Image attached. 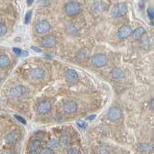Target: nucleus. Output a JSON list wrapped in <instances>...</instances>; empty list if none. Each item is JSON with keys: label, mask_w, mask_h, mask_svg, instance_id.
I'll list each match as a JSON object with an SVG mask.
<instances>
[{"label": "nucleus", "mask_w": 154, "mask_h": 154, "mask_svg": "<svg viewBox=\"0 0 154 154\" xmlns=\"http://www.w3.org/2000/svg\"><path fill=\"white\" fill-rule=\"evenodd\" d=\"M66 14L69 16H74L79 14L82 11V5L75 0H71L66 2L64 7Z\"/></svg>", "instance_id": "obj_1"}, {"label": "nucleus", "mask_w": 154, "mask_h": 154, "mask_svg": "<svg viewBox=\"0 0 154 154\" xmlns=\"http://www.w3.org/2000/svg\"><path fill=\"white\" fill-rule=\"evenodd\" d=\"M128 8L127 5L123 2L116 4L111 9V15L114 18H123L127 14Z\"/></svg>", "instance_id": "obj_2"}, {"label": "nucleus", "mask_w": 154, "mask_h": 154, "mask_svg": "<svg viewBox=\"0 0 154 154\" xmlns=\"http://www.w3.org/2000/svg\"><path fill=\"white\" fill-rule=\"evenodd\" d=\"M35 31L38 34H45L50 31L51 24L46 19H40L35 23L34 26Z\"/></svg>", "instance_id": "obj_3"}, {"label": "nucleus", "mask_w": 154, "mask_h": 154, "mask_svg": "<svg viewBox=\"0 0 154 154\" xmlns=\"http://www.w3.org/2000/svg\"><path fill=\"white\" fill-rule=\"evenodd\" d=\"M91 62L93 66L96 68H101L107 64L108 59L104 54H96L92 57Z\"/></svg>", "instance_id": "obj_4"}, {"label": "nucleus", "mask_w": 154, "mask_h": 154, "mask_svg": "<svg viewBox=\"0 0 154 154\" xmlns=\"http://www.w3.org/2000/svg\"><path fill=\"white\" fill-rule=\"evenodd\" d=\"M27 93H28V89L23 85H19V86L12 88L9 91V95L11 97L18 98V97H21L26 95Z\"/></svg>", "instance_id": "obj_5"}, {"label": "nucleus", "mask_w": 154, "mask_h": 154, "mask_svg": "<svg viewBox=\"0 0 154 154\" xmlns=\"http://www.w3.org/2000/svg\"><path fill=\"white\" fill-rule=\"evenodd\" d=\"M65 79L68 84L73 85L79 80V75L75 70L68 69L65 72Z\"/></svg>", "instance_id": "obj_6"}, {"label": "nucleus", "mask_w": 154, "mask_h": 154, "mask_svg": "<svg viewBox=\"0 0 154 154\" xmlns=\"http://www.w3.org/2000/svg\"><path fill=\"white\" fill-rule=\"evenodd\" d=\"M108 118L109 120L111 121H117L121 119L122 116H123V112L119 107L114 106L109 108L108 111Z\"/></svg>", "instance_id": "obj_7"}, {"label": "nucleus", "mask_w": 154, "mask_h": 154, "mask_svg": "<svg viewBox=\"0 0 154 154\" xmlns=\"http://www.w3.org/2000/svg\"><path fill=\"white\" fill-rule=\"evenodd\" d=\"M133 32L132 27L129 25H123L118 29L117 35L120 39H125L128 38Z\"/></svg>", "instance_id": "obj_8"}, {"label": "nucleus", "mask_w": 154, "mask_h": 154, "mask_svg": "<svg viewBox=\"0 0 154 154\" xmlns=\"http://www.w3.org/2000/svg\"><path fill=\"white\" fill-rule=\"evenodd\" d=\"M56 36L53 35H46L44 37L42 40V46L45 48H53L56 46Z\"/></svg>", "instance_id": "obj_9"}, {"label": "nucleus", "mask_w": 154, "mask_h": 154, "mask_svg": "<svg viewBox=\"0 0 154 154\" xmlns=\"http://www.w3.org/2000/svg\"><path fill=\"white\" fill-rule=\"evenodd\" d=\"M52 108V104L49 101H42L37 106V112L40 115H44L49 112Z\"/></svg>", "instance_id": "obj_10"}, {"label": "nucleus", "mask_w": 154, "mask_h": 154, "mask_svg": "<svg viewBox=\"0 0 154 154\" xmlns=\"http://www.w3.org/2000/svg\"><path fill=\"white\" fill-rule=\"evenodd\" d=\"M91 9L96 13H100V12H103L104 11L107 10L108 5L102 1H96L92 5Z\"/></svg>", "instance_id": "obj_11"}, {"label": "nucleus", "mask_w": 154, "mask_h": 154, "mask_svg": "<svg viewBox=\"0 0 154 154\" xmlns=\"http://www.w3.org/2000/svg\"><path fill=\"white\" fill-rule=\"evenodd\" d=\"M78 109V105L74 101L66 102L63 105V111L67 114H72L75 112Z\"/></svg>", "instance_id": "obj_12"}, {"label": "nucleus", "mask_w": 154, "mask_h": 154, "mask_svg": "<svg viewBox=\"0 0 154 154\" xmlns=\"http://www.w3.org/2000/svg\"><path fill=\"white\" fill-rule=\"evenodd\" d=\"M29 75L33 80H39L45 76V72L40 68H34L30 71Z\"/></svg>", "instance_id": "obj_13"}, {"label": "nucleus", "mask_w": 154, "mask_h": 154, "mask_svg": "<svg viewBox=\"0 0 154 154\" xmlns=\"http://www.w3.org/2000/svg\"><path fill=\"white\" fill-rule=\"evenodd\" d=\"M19 139V133L16 130L14 131H12L9 133V134L6 136V138H5V141L6 143L9 144H12L16 143V141Z\"/></svg>", "instance_id": "obj_14"}, {"label": "nucleus", "mask_w": 154, "mask_h": 154, "mask_svg": "<svg viewBox=\"0 0 154 154\" xmlns=\"http://www.w3.org/2000/svg\"><path fill=\"white\" fill-rule=\"evenodd\" d=\"M146 33V29L143 28V27L140 26L137 28L134 31L132 32V36L134 39H140V38H142L144 34Z\"/></svg>", "instance_id": "obj_15"}, {"label": "nucleus", "mask_w": 154, "mask_h": 154, "mask_svg": "<svg viewBox=\"0 0 154 154\" xmlns=\"http://www.w3.org/2000/svg\"><path fill=\"white\" fill-rule=\"evenodd\" d=\"M111 75H112V79L117 80V79H122L124 76V72H123V69H121L120 68H114L111 71Z\"/></svg>", "instance_id": "obj_16"}, {"label": "nucleus", "mask_w": 154, "mask_h": 154, "mask_svg": "<svg viewBox=\"0 0 154 154\" xmlns=\"http://www.w3.org/2000/svg\"><path fill=\"white\" fill-rule=\"evenodd\" d=\"M10 65V59L6 55L0 56V69L7 68Z\"/></svg>", "instance_id": "obj_17"}, {"label": "nucleus", "mask_w": 154, "mask_h": 154, "mask_svg": "<svg viewBox=\"0 0 154 154\" xmlns=\"http://www.w3.org/2000/svg\"><path fill=\"white\" fill-rule=\"evenodd\" d=\"M60 143L64 148H67L70 145V137L67 133H63L60 137Z\"/></svg>", "instance_id": "obj_18"}, {"label": "nucleus", "mask_w": 154, "mask_h": 154, "mask_svg": "<svg viewBox=\"0 0 154 154\" xmlns=\"http://www.w3.org/2000/svg\"><path fill=\"white\" fill-rule=\"evenodd\" d=\"M137 150L141 152H149L152 150V146L148 143H140L137 146Z\"/></svg>", "instance_id": "obj_19"}, {"label": "nucleus", "mask_w": 154, "mask_h": 154, "mask_svg": "<svg viewBox=\"0 0 154 154\" xmlns=\"http://www.w3.org/2000/svg\"><path fill=\"white\" fill-rule=\"evenodd\" d=\"M58 147H59V142L56 139H51L47 143V148L52 149L53 151L54 149H57Z\"/></svg>", "instance_id": "obj_20"}, {"label": "nucleus", "mask_w": 154, "mask_h": 154, "mask_svg": "<svg viewBox=\"0 0 154 154\" xmlns=\"http://www.w3.org/2000/svg\"><path fill=\"white\" fill-rule=\"evenodd\" d=\"M40 147V142L38 140H33L29 143V151H38Z\"/></svg>", "instance_id": "obj_21"}, {"label": "nucleus", "mask_w": 154, "mask_h": 154, "mask_svg": "<svg viewBox=\"0 0 154 154\" xmlns=\"http://www.w3.org/2000/svg\"><path fill=\"white\" fill-rule=\"evenodd\" d=\"M13 51H14V53H16L18 56H28V53H26V51L22 50L21 49H19V48H13Z\"/></svg>", "instance_id": "obj_22"}, {"label": "nucleus", "mask_w": 154, "mask_h": 154, "mask_svg": "<svg viewBox=\"0 0 154 154\" xmlns=\"http://www.w3.org/2000/svg\"><path fill=\"white\" fill-rule=\"evenodd\" d=\"M32 15V12L31 10L28 11V12L26 13V15H25V20H24L25 24H29V22L31 21Z\"/></svg>", "instance_id": "obj_23"}, {"label": "nucleus", "mask_w": 154, "mask_h": 154, "mask_svg": "<svg viewBox=\"0 0 154 154\" xmlns=\"http://www.w3.org/2000/svg\"><path fill=\"white\" fill-rule=\"evenodd\" d=\"M7 32V27L4 23H0V36L5 35Z\"/></svg>", "instance_id": "obj_24"}, {"label": "nucleus", "mask_w": 154, "mask_h": 154, "mask_svg": "<svg viewBox=\"0 0 154 154\" xmlns=\"http://www.w3.org/2000/svg\"><path fill=\"white\" fill-rule=\"evenodd\" d=\"M147 15H148V17L149 18V19L152 20L154 17V11L152 7H149V9H147Z\"/></svg>", "instance_id": "obj_25"}, {"label": "nucleus", "mask_w": 154, "mask_h": 154, "mask_svg": "<svg viewBox=\"0 0 154 154\" xmlns=\"http://www.w3.org/2000/svg\"><path fill=\"white\" fill-rule=\"evenodd\" d=\"M39 154H53V151L49 148H44L41 149Z\"/></svg>", "instance_id": "obj_26"}, {"label": "nucleus", "mask_w": 154, "mask_h": 154, "mask_svg": "<svg viewBox=\"0 0 154 154\" xmlns=\"http://www.w3.org/2000/svg\"><path fill=\"white\" fill-rule=\"evenodd\" d=\"M14 116H15V118L16 119V120L19 121V123H21L22 124H23V125L26 124V119H25L24 118H23L22 116H18V115H15Z\"/></svg>", "instance_id": "obj_27"}, {"label": "nucleus", "mask_w": 154, "mask_h": 154, "mask_svg": "<svg viewBox=\"0 0 154 154\" xmlns=\"http://www.w3.org/2000/svg\"><path fill=\"white\" fill-rule=\"evenodd\" d=\"M66 154H79V151L76 148H71L68 149Z\"/></svg>", "instance_id": "obj_28"}, {"label": "nucleus", "mask_w": 154, "mask_h": 154, "mask_svg": "<svg viewBox=\"0 0 154 154\" xmlns=\"http://www.w3.org/2000/svg\"><path fill=\"white\" fill-rule=\"evenodd\" d=\"M76 124L78 125V126H79L80 129H85V128L86 127V123H85L84 121H82V120L78 121V122L76 123Z\"/></svg>", "instance_id": "obj_29"}, {"label": "nucleus", "mask_w": 154, "mask_h": 154, "mask_svg": "<svg viewBox=\"0 0 154 154\" xmlns=\"http://www.w3.org/2000/svg\"><path fill=\"white\" fill-rule=\"evenodd\" d=\"M31 49L34 51V52H36V53H41V49L38 47H35V46H32Z\"/></svg>", "instance_id": "obj_30"}, {"label": "nucleus", "mask_w": 154, "mask_h": 154, "mask_svg": "<svg viewBox=\"0 0 154 154\" xmlns=\"http://www.w3.org/2000/svg\"><path fill=\"white\" fill-rule=\"evenodd\" d=\"M96 117V115H92V116H88L87 118H86V119H88V120H93V119H95V118Z\"/></svg>", "instance_id": "obj_31"}, {"label": "nucleus", "mask_w": 154, "mask_h": 154, "mask_svg": "<svg viewBox=\"0 0 154 154\" xmlns=\"http://www.w3.org/2000/svg\"><path fill=\"white\" fill-rule=\"evenodd\" d=\"M34 1L35 0H27V4H28V5H31L33 3Z\"/></svg>", "instance_id": "obj_32"}, {"label": "nucleus", "mask_w": 154, "mask_h": 154, "mask_svg": "<svg viewBox=\"0 0 154 154\" xmlns=\"http://www.w3.org/2000/svg\"><path fill=\"white\" fill-rule=\"evenodd\" d=\"M28 154H39L38 151H29Z\"/></svg>", "instance_id": "obj_33"}, {"label": "nucleus", "mask_w": 154, "mask_h": 154, "mask_svg": "<svg viewBox=\"0 0 154 154\" xmlns=\"http://www.w3.org/2000/svg\"><path fill=\"white\" fill-rule=\"evenodd\" d=\"M150 107H151V109H152V108H153V100H151Z\"/></svg>", "instance_id": "obj_34"}, {"label": "nucleus", "mask_w": 154, "mask_h": 154, "mask_svg": "<svg viewBox=\"0 0 154 154\" xmlns=\"http://www.w3.org/2000/svg\"><path fill=\"white\" fill-rule=\"evenodd\" d=\"M0 82H1V78H0Z\"/></svg>", "instance_id": "obj_35"}]
</instances>
